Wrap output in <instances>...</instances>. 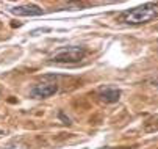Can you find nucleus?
<instances>
[{
  "instance_id": "nucleus-1",
  "label": "nucleus",
  "mask_w": 158,
  "mask_h": 149,
  "mask_svg": "<svg viewBox=\"0 0 158 149\" xmlns=\"http://www.w3.org/2000/svg\"><path fill=\"white\" fill-rule=\"evenodd\" d=\"M158 17V3L155 2H149L144 5H139L136 8H130L122 11L118 16V20L127 25H141V24H147L150 20Z\"/></svg>"
},
{
  "instance_id": "nucleus-2",
  "label": "nucleus",
  "mask_w": 158,
  "mask_h": 149,
  "mask_svg": "<svg viewBox=\"0 0 158 149\" xmlns=\"http://www.w3.org/2000/svg\"><path fill=\"white\" fill-rule=\"evenodd\" d=\"M86 57V50L78 46H69V47H61L58 49L50 60L53 63H61V65H74V63L81 61Z\"/></svg>"
},
{
  "instance_id": "nucleus-3",
  "label": "nucleus",
  "mask_w": 158,
  "mask_h": 149,
  "mask_svg": "<svg viewBox=\"0 0 158 149\" xmlns=\"http://www.w3.org/2000/svg\"><path fill=\"white\" fill-rule=\"evenodd\" d=\"M58 91V85L56 83H39L31 90V97L35 99H44V97H50Z\"/></svg>"
},
{
  "instance_id": "nucleus-4",
  "label": "nucleus",
  "mask_w": 158,
  "mask_h": 149,
  "mask_svg": "<svg viewBox=\"0 0 158 149\" xmlns=\"http://www.w3.org/2000/svg\"><path fill=\"white\" fill-rule=\"evenodd\" d=\"M11 13L16 16H41L44 11L38 5H20L11 8Z\"/></svg>"
},
{
  "instance_id": "nucleus-5",
  "label": "nucleus",
  "mask_w": 158,
  "mask_h": 149,
  "mask_svg": "<svg viewBox=\"0 0 158 149\" xmlns=\"http://www.w3.org/2000/svg\"><path fill=\"white\" fill-rule=\"evenodd\" d=\"M99 96L102 100L108 102V104H113V102H118L119 97H121V91L118 88H113V87H106V88H102L99 91Z\"/></svg>"
},
{
  "instance_id": "nucleus-6",
  "label": "nucleus",
  "mask_w": 158,
  "mask_h": 149,
  "mask_svg": "<svg viewBox=\"0 0 158 149\" xmlns=\"http://www.w3.org/2000/svg\"><path fill=\"white\" fill-rule=\"evenodd\" d=\"M5 149H30V147H28V144H25L24 141H14V143L8 144Z\"/></svg>"
},
{
  "instance_id": "nucleus-7",
  "label": "nucleus",
  "mask_w": 158,
  "mask_h": 149,
  "mask_svg": "<svg viewBox=\"0 0 158 149\" xmlns=\"http://www.w3.org/2000/svg\"><path fill=\"white\" fill-rule=\"evenodd\" d=\"M60 118L64 121V124H71V119H69V118H66V116H64V113H60Z\"/></svg>"
},
{
  "instance_id": "nucleus-8",
  "label": "nucleus",
  "mask_w": 158,
  "mask_h": 149,
  "mask_svg": "<svg viewBox=\"0 0 158 149\" xmlns=\"http://www.w3.org/2000/svg\"><path fill=\"white\" fill-rule=\"evenodd\" d=\"M99 149H111V147H99Z\"/></svg>"
}]
</instances>
